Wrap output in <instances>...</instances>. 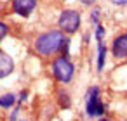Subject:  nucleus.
Here are the masks:
<instances>
[{
    "instance_id": "f257e3e1",
    "label": "nucleus",
    "mask_w": 127,
    "mask_h": 121,
    "mask_svg": "<svg viewBox=\"0 0 127 121\" xmlns=\"http://www.w3.org/2000/svg\"><path fill=\"white\" fill-rule=\"evenodd\" d=\"M63 40H64V33L61 30H51V31H45L42 35L37 36L35 40V50L47 57V55H52L56 52L61 50V45H63Z\"/></svg>"
},
{
    "instance_id": "f03ea898",
    "label": "nucleus",
    "mask_w": 127,
    "mask_h": 121,
    "mask_svg": "<svg viewBox=\"0 0 127 121\" xmlns=\"http://www.w3.org/2000/svg\"><path fill=\"white\" fill-rule=\"evenodd\" d=\"M51 69H52L54 78L59 83H70L73 80V76H75V66L66 55L56 57L52 61V64H51Z\"/></svg>"
},
{
    "instance_id": "7ed1b4c3",
    "label": "nucleus",
    "mask_w": 127,
    "mask_h": 121,
    "mask_svg": "<svg viewBox=\"0 0 127 121\" xmlns=\"http://www.w3.org/2000/svg\"><path fill=\"white\" fill-rule=\"evenodd\" d=\"M106 111L103 100H101V90L99 86H91L85 93V114L89 118H99Z\"/></svg>"
},
{
    "instance_id": "20e7f679",
    "label": "nucleus",
    "mask_w": 127,
    "mask_h": 121,
    "mask_svg": "<svg viewBox=\"0 0 127 121\" xmlns=\"http://www.w3.org/2000/svg\"><path fill=\"white\" fill-rule=\"evenodd\" d=\"M80 12L75 11V9H64L61 14H59V19H58V26L63 33H68V35H73L78 31L80 28Z\"/></svg>"
},
{
    "instance_id": "39448f33",
    "label": "nucleus",
    "mask_w": 127,
    "mask_h": 121,
    "mask_svg": "<svg viewBox=\"0 0 127 121\" xmlns=\"http://www.w3.org/2000/svg\"><path fill=\"white\" fill-rule=\"evenodd\" d=\"M111 55L115 59H127V33H120L113 38Z\"/></svg>"
},
{
    "instance_id": "423d86ee",
    "label": "nucleus",
    "mask_w": 127,
    "mask_h": 121,
    "mask_svg": "<svg viewBox=\"0 0 127 121\" xmlns=\"http://www.w3.org/2000/svg\"><path fill=\"white\" fill-rule=\"evenodd\" d=\"M37 7V0H12V12L21 16V17H28Z\"/></svg>"
},
{
    "instance_id": "0eeeda50",
    "label": "nucleus",
    "mask_w": 127,
    "mask_h": 121,
    "mask_svg": "<svg viewBox=\"0 0 127 121\" xmlns=\"http://www.w3.org/2000/svg\"><path fill=\"white\" fill-rule=\"evenodd\" d=\"M12 71H14V61H12V57L7 52L0 50V80L7 78L9 74H12Z\"/></svg>"
},
{
    "instance_id": "6e6552de",
    "label": "nucleus",
    "mask_w": 127,
    "mask_h": 121,
    "mask_svg": "<svg viewBox=\"0 0 127 121\" xmlns=\"http://www.w3.org/2000/svg\"><path fill=\"white\" fill-rule=\"evenodd\" d=\"M106 45H104V42L101 40V42H97V71L101 73L103 71V68H104V61H106Z\"/></svg>"
},
{
    "instance_id": "1a4fd4ad",
    "label": "nucleus",
    "mask_w": 127,
    "mask_h": 121,
    "mask_svg": "<svg viewBox=\"0 0 127 121\" xmlns=\"http://www.w3.org/2000/svg\"><path fill=\"white\" fill-rule=\"evenodd\" d=\"M58 102H59V105H61L63 109H68V107L71 105L70 93H68L66 90H59V92H58Z\"/></svg>"
},
{
    "instance_id": "9d476101",
    "label": "nucleus",
    "mask_w": 127,
    "mask_h": 121,
    "mask_svg": "<svg viewBox=\"0 0 127 121\" xmlns=\"http://www.w3.org/2000/svg\"><path fill=\"white\" fill-rule=\"evenodd\" d=\"M16 104V95L14 93H5V95H0V107L9 109Z\"/></svg>"
},
{
    "instance_id": "9b49d317",
    "label": "nucleus",
    "mask_w": 127,
    "mask_h": 121,
    "mask_svg": "<svg viewBox=\"0 0 127 121\" xmlns=\"http://www.w3.org/2000/svg\"><path fill=\"white\" fill-rule=\"evenodd\" d=\"M99 17H101V11L96 7V9H92V12H91V21H92V24L94 26H97V24H101L99 23Z\"/></svg>"
},
{
    "instance_id": "f8f14e48",
    "label": "nucleus",
    "mask_w": 127,
    "mask_h": 121,
    "mask_svg": "<svg viewBox=\"0 0 127 121\" xmlns=\"http://www.w3.org/2000/svg\"><path fill=\"white\" fill-rule=\"evenodd\" d=\"M61 55H66L68 57V54H70V38H66L64 36V40H63V45H61Z\"/></svg>"
},
{
    "instance_id": "ddd939ff",
    "label": "nucleus",
    "mask_w": 127,
    "mask_h": 121,
    "mask_svg": "<svg viewBox=\"0 0 127 121\" xmlns=\"http://www.w3.org/2000/svg\"><path fill=\"white\" fill-rule=\"evenodd\" d=\"M7 33H9V26H7L5 23L0 21V42H2V40L7 36Z\"/></svg>"
},
{
    "instance_id": "4468645a",
    "label": "nucleus",
    "mask_w": 127,
    "mask_h": 121,
    "mask_svg": "<svg viewBox=\"0 0 127 121\" xmlns=\"http://www.w3.org/2000/svg\"><path fill=\"white\" fill-rule=\"evenodd\" d=\"M113 5H118V7H127V0H110Z\"/></svg>"
},
{
    "instance_id": "2eb2a0df",
    "label": "nucleus",
    "mask_w": 127,
    "mask_h": 121,
    "mask_svg": "<svg viewBox=\"0 0 127 121\" xmlns=\"http://www.w3.org/2000/svg\"><path fill=\"white\" fill-rule=\"evenodd\" d=\"M18 114H19V105H16V109L12 111V114H11V119H9V121H16V119H18Z\"/></svg>"
},
{
    "instance_id": "dca6fc26",
    "label": "nucleus",
    "mask_w": 127,
    "mask_h": 121,
    "mask_svg": "<svg viewBox=\"0 0 127 121\" xmlns=\"http://www.w3.org/2000/svg\"><path fill=\"white\" fill-rule=\"evenodd\" d=\"M26 97H28V92L25 90V92H21V95H19V102H25L26 100Z\"/></svg>"
},
{
    "instance_id": "f3484780",
    "label": "nucleus",
    "mask_w": 127,
    "mask_h": 121,
    "mask_svg": "<svg viewBox=\"0 0 127 121\" xmlns=\"http://www.w3.org/2000/svg\"><path fill=\"white\" fill-rule=\"evenodd\" d=\"M80 2H82L84 5H92V4L96 2V0H80Z\"/></svg>"
},
{
    "instance_id": "a211bd4d",
    "label": "nucleus",
    "mask_w": 127,
    "mask_h": 121,
    "mask_svg": "<svg viewBox=\"0 0 127 121\" xmlns=\"http://www.w3.org/2000/svg\"><path fill=\"white\" fill-rule=\"evenodd\" d=\"M97 121H110L108 118H101V119H97Z\"/></svg>"
},
{
    "instance_id": "6ab92c4d",
    "label": "nucleus",
    "mask_w": 127,
    "mask_h": 121,
    "mask_svg": "<svg viewBox=\"0 0 127 121\" xmlns=\"http://www.w3.org/2000/svg\"><path fill=\"white\" fill-rule=\"evenodd\" d=\"M21 121H26V119H21Z\"/></svg>"
}]
</instances>
